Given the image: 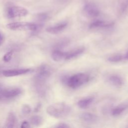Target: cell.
<instances>
[{
  "mask_svg": "<svg viewBox=\"0 0 128 128\" xmlns=\"http://www.w3.org/2000/svg\"><path fill=\"white\" fill-rule=\"evenodd\" d=\"M84 14L88 18H96L100 14V10L98 6L93 2H88L85 4L83 8Z\"/></svg>",
  "mask_w": 128,
  "mask_h": 128,
  "instance_id": "cell-5",
  "label": "cell"
},
{
  "mask_svg": "<svg viewBox=\"0 0 128 128\" xmlns=\"http://www.w3.org/2000/svg\"><path fill=\"white\" fill-rule=\"evenodd\" d=\"M52 68L46 64H42L38 69L36 78L39 82H44L52 74Z\"/></svg>",
  "mask_w": 128,
  "mask_h": 128,
  "instance_id": "cell-4",
  "label": "cell"
},
{
  "mask_svg": "<svg viewBox=\"0 0 128 128\" xmlns=\"http://www.w3.org/2000/svg\"><path fill=\"white\" fill-rule=\"evenodd\" d=\"M20 127L22 128H30V126L28 124V122L26 121H24L22 122Z\"/></svg>",
  "mask_w": 128,
  "mask_h": 128,
  "instance_id": "cell-25",
  "label": "cell"
},
{
  "mask_svg": "<svg viewBox=\"0 0 128 128\" xmlns=\"http://www.w3.org/2000/svg\"><path fill=\"white\" fill-rule=\"evenodd\" d=\"M3 89V88L0 85V94H1V92H2V90Z\"/></svg>",
  "mask_w": 128,
  "mask_h": 128,
  "instance_id": "cell-29",
  "label": "cell"
},
{
  "mask_svg": "<svg viewBox=\"0 0 128 128\" xmlns=\"http://www.w3.org/2000/svg\"><path fill=\"white\" fill-rule=\"evenodd\" d=\"M21 90L18 88H4L2 90L0 94V100L3 99H12L20 94Z\"/></svg>",
  "mask_w": 128,
  "mask_h": 128,
  "instance_id": "cell-7",
  "label": "cell"
},
{
  "mask_svg": "<svg viewBox=\"0 0 128 128\" xmlns=\"http://www.w3.org/2000/svg\"><path fill=\"white\" fill-rule=\"evenodd\" d=\"M85 50L84 46H79L68 52H66L65 60H70L81 55Z\"/></svg>",
  "mask_w": 128,
  "mask_h": 128,
  "instance_id": "cell-13",
  "label": "cell"
},
{
  "mask_svg": "<svg viewBox=\"0 0 128 128\" xmlns=\"http://www.w3.org/2000/svg\"><path fill=\"white\" fill-rule=\"evenodd\" d=\"M6 28L12 30L36 31L40 28V26L28 22H14L6 24Z\"/></svg>",
  "mask_w": 128,
  "mask_h": 128,
  "instance_id": "cell-3",
  "label": "cell"
},
{
  "mask_svg": "<svg viewBox=\"0 0 128 128\" xmlns=\"http://www.w3.org/2000/svg\"><path fill=\"white\" fill-rule=\"evenodd\" d=\"M68 22L64 21L46 28V31L52 34H56L62 32L67 26Z\"/></svg>",
  "mask_w": 128,
  "mask_h": 128,
  "instance_id": "cell-9",
  "label": "cell"
},
{
  "mask_svg": "<svg viewBox=\"0 0 128 128\" xmlns=\"http://www.w3.org/2000/svg\"><path fill=\"white\" fill-rule=\"evenodd\" d=\"M48 18V15L45 13L40 14L38 15V18L40 21H45Z\"/></svg>",
  "mask_w": 128,
  "mask_h": 128,
  "instance_id": "cell-23",
  "label": "cell"
},
{
  "mask_svg": "<svg viewBox=\"0 0 128 128\" xmlns=\"http://www.w3.org/2000/svg\"><path fill=\"white\" fill-rule=\"evenodd\" d=\"M55 128H70V126H69L68 124H66L65 122H59L56 125L54 126Z\"/></svg>",
  "mask_w": 128,
  "mask_h": 128,
  "instance_id": "cell-24",
  "label": "cell"
},
{
  "mask_svg": "<svg viewBox=\"0 0 128 128\" xmlns=\"http://www.w3.org/2000/svg\"><path fill=\"white\" fill-rule=\"evenodd\" d=\"M128 12V0H122L118 6V13L120 16H124Z\"/></svg>",
  "mask_w": 128,
  "mask_h": 128,
  "instance_id": "cell-17",
  "label": "cell"
},
{
  "mask_svg": "<svg viewBox=\"0 0 128 128\" xmlns=\"http://www.w3.org/2000/svg\"><path fill=\"white\" fill-rule=\"evenodd\" d=\"M70 106L63 102L52 104L46 108L47 113L56 118H65L70 114Z\"/></svg>",
  "mask_w": 128,
  "mask_h": 128,
  "instance_id": "cell-1",
  "label": "cell"
},
{
  "mask_svg": "<svg viewBox=\"0 0 128 128\" xmlns=\"http://www.w3.org/2000/svg\"><path fill=\"white\" fill-rule=\"evenodd\" d=\"M30 121L31 124L35 126H39L42 124L43 120L42 118L40 116H34L30 118Z\"/></svg>",
  "mask_w": 128,
  "mask_h": 128,
  "instance_id": "cell-20",
  "label": "cell"
},
{
  "mask_svg": "<svg viewBox=\"0 0 128 128\" xmlns=\"http://www.w3.org/2000/svg\"><path fill=\"white\" fill-rule=\"evenodd\" d=\"M114 23L113 22H106L102 20H96L92 22L89 25L90 29H95L100 28H109L112 26Z\"/></svg>",
  "mask_w": 128,
  "mask_h": 128,
  "instance_id": "cell-11",
  "label": "cell"
},
{
  "mask_svg": "<svg viewBox=\"0 0 128 128\" xmlns=\"http://www.w3.org/2000/svg\"><path fill=\"white\" fill-rule=\"evenodd\" d=\"M124 59V55L120 54H116L110 56L108 58V60L110 62L116 63Z\"/></svg>",
  "mask_w": 128,
  "mask_h": 128,
  "instance_id": "cell-19",
  "label": "cell"
},
{
  "mask_svg": "<svg viewBox=\"0 0 128 128\" xmlns=\"http://www.w3.org/2000/svg\"><path fill=\"white\" fill-rule=\"evenodd\" d=\"M30 70V68H20V69H10L4 70L2 72L3 76L6 77H12L26 74Z\"/></svg>",
  "mask_w": 128,
  "mask_h": 128,
  "instance_id": "cell-10",
  "label": "cell"
},
{
  "mask_svg": "<svg viewBox=\"0 0 128 128\" xmlns=\"http://www.w3.org/2000/svg\"><path fill=\"white\" fill-rule=\"evenodd\" d=\"M40 104H38V105H37V106H36V107L35 108V110H35V112L38 111V110L40 109Z\"/></svg>",
  "mask_w": 128,
  "mask_h": 128,
  "instance_id": "cell-27",
  "label": "cell"
},
{
  "mask_svg": "<svg viewBox=\"0 0 128 128\" xmlns=\"http://www.w3.org/2000/svg\"><path fill=\"white\" fill-rule=\"evenodd\" d=\"M16 123V117L13 112H10L7 116L5 127L7 128H14Z\"/></svg>",
  "mask_w": 128,
  "mask_h": 128,
  "instance_id": "cell-18",
  "label": "cell"
},
{
  "mask_svg": "<svg viewBox=\"0 0 128 128\" xmlns=\"http://www.w3.org/2000/svg\"><path fill=\"white\" fill-rule=\"evenodd\" d=\"M28 14V11L26 8L19 6H10L7 10V16L8 18L24 16Z\"/></svg>",
  "mask_w": 128,
  "mask_h": 128,
  "instance_id": "cell-6",
  "label": "cell"
},
{
  "mask_svg": "<svg viewBox=\"0 0 128 128\" xmlns=\"http://www.w3.org/2000/svg\"><path fill=\"white\" fill-rule=\"evenodd\" d=\"M107 82L112 86L116 87H121L124 84V80L122 78L116 74H111L106 78Z\"/></svg>",
  "mask_w": 128,
  "mask_h": 128,
  "instance_id": "cell-8",
  "label": "cell"
},
{
  "mask_svg": "<svg viewBox=\"0 0 128 128\" xmlns=\"http://www.w3.org/2000/svg\"><path fill=\"white\" fill-rule=\"evenodd\" d=\"M4 42V36L3 34L0 32V46Z\"/></svg>",
  "mask_w": 128,
  "mask_h": 128,
  "instance_id": "cell-26",
  "label": "cell"
},
{
  "mask_svg": "<svg viewBox=\"0 0 128 128\" xmlns=\"http://www.w3.org/2000/svg\"><path fill=\"white\" fill-rule=\"evenodd\" d=\"M79 116L81 120L88 124H95L98 120V118L96 115L90 112H82Z\"/></svg>",
  "mask_w": 128,
  "mask_h": 128,
  "instance_id": "cell-12",
  "label": "cell"
},
{
  "mask_svg": "<svg viewBox=\"0 0 128 128\" xmlns=\"http://www.w3.org/2000/svg\"><path fill=\"white\" fill-rule=\"evenodd\" d=\"M89 80V76L83 72H78L69 77H65L62 78L63 83H64L69 88L72 89H76L81 87L86 84Z\"/></svg>",
  "mask_w": 128,
  "mask_h": 128,
  "instance_id": "cell-2",
  "label": "cell"
},
{
  "mask_svg": "<svg viewBox=\"0 0 128 128\" xmlns=\"http://www.w3.org/2000/svg\"><path fill=\"white\" fill-rule=\"evenodd\" d=\"M94 100V97H88L80 100L77 102L78 106L82 108L85 109L88 108L93 102Z\"/></svg>",
  "mask_w": 128,
  "mask_h": 128,
  "instance_id": "cell-15",
  "label": "cell"
},
{
  "mask_svg": "<svg viewBox=\"0 0 128 128\" xmlns=\"http://www.w3.org/2000/svg\"><path fill=\"white\" fill-rule=\"evenodd\" d=\"M14 54V51L13 50H10L8 52H7L4 56L3 57V60L4 62H10L12 56Z\"/></svg>",
  "mask_w": 128,
  "mask_h": 128,
  "instance_id": "cell-21",
  "label": "cell"
},
{
  "mask_svg": "<svg viewBox=\"0 0 128 128\" xmlns=\"http://www.w3.org/2000/svg\"><path fill=\"white\" fill-rule=\"evenodd\" d=\"M124 59H126V60H128V51L124 55Z\"/></svg>",
  "mask_w": 128,
  "mask_h": 128,
  "instance_id": "cell-28",
  "label": "cell"
},
{
  "mask_svg": "<svg viewBox=\"0 0 128 128\" xmlns=\"http://www.w3.org/2000/svg\"><path fill=\"white\" fill-rule=\"evenodd\" d=\"M22 112L24 115H27L29 114L31 112L30 107L28 104H24L22 107Z\"/></svg>",
  "mask_w": 128,
  "mask_h": 128,
  "instance_id": "cell-22",
  "label": "cell"
},
{
  "mask_svg": "<svg viewBox=\"0 0 128 128\" xmlns=\"http://www.w3.org/2000/svg\"><path fill=\"white\" fill-rule=\"evenodd\" d=\"M66 56V52H62L58 49L54 50L52 53V58L53 60L59 62L63 60H65Z\"/></svg>",
  "mask_w": 128,
  "mask_h": 128,
  "instance_id": "cell-14",
  "label": "cell"
},
{
  "mask_svg": "<svg viewBox=\"0 0 128 128\" xmlns=\"http://www.w3.org/2000/svg\"><path fill=\"white\" fill-rule=\"evenodd\" d=\"M128 108V104H122L118 105L114 108L112 111L111 113L113 116H118L123 113Z\"/></svg>",
  "mask_w": 128,
  "mask_h": 128,
  "instance_id": "cell-16",
  "label": "cell"
}]
</instances>
